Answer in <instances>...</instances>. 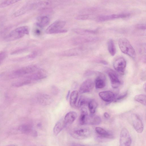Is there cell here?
<instances>
[{"label":"cell","instance_id":"cell-34","mask_svg":"<svg viewBox=\"0 0 146 146\" xmlns=\"http://www.w3.org/2000/svg\"><path fill=\"white\" fill-rule=\"evenodd\" d=\"M127 94V92H125L124 93L122 94L118 95H116L115 98L114 100V102H116L119 101L125 98Z\"/></svg>","mask_w":146,"mask_h":146},{"label":"cell","instance_id":"cell-12","mask_svg":"<svg viewBox=\"0 0 146 146\" xmlns=\"http://www.w3.org/2000/svg\"><path fill=\"white\" fill-rule=\"evenodd\" d=\"M99 95L103 100L108 103L114 101L116 96L113 92L110 91L101 92Z\"/></svg>","mask_w":146,"mask_h":146},{"label":"cell","instance_id":"cell-17","mask_svg":"<svg viewBox=\"0 0 146 146\" xmlns=\"http://www.w3.org/2000/svg\"><path fill=\"white\" fill-rule=\"evenodd\" d=\"M95 130L100 137L107 139H112L113 137L112 135L102 127H96Z\"/></svg>","mask_w":146,"mask_h":146},{"label":"cell","instance_id":"cell-15","mask_svg":"<svg viewBox=\"0 0 146 146\" xmlns=\"http://www.w3.org/2000/svg\"><path fill=\"white\" fill-rule=\"evenodd\" d=\"M97 39L96 38L80 36L74 38L72 41L73 44L77 45L96 40Z\"/></svg>","mask_w":146,"mask_h":146},{"label":"cell","instance_id":"cell-23","mask_svg":"<svg viewBox=\"0 0 146 146\" xmlns=\"http://www.w3.org/2000/svg\"><path fill=\"white\" fill-rule=\"evenodd\" d=\"M73 31L76 34L81 35H87L94 34L97 32V30L84 29L81 28H75Z\"/></svg>","mask_w":146,"mask_h":146},{"label":"cell","instance_id":"cell-10","mask_svg":"<svg viewBox=\"0 0 146 146\" xmlns=\"http://www.w3.org/2000/svg\"><path fill=\"white\" fill-rule=\"evenodd\" d=\"M129 13L112 14L102 15L99 16L97 18L98 22H102L114 19L126 17L129 16Z\"/></svg>","mask_w":146,"mask_h":146},{"label":"cell","instance_id":"cell-26","mask_svg":"<svg viewBox=\"0 0 146 146\" xmlns=\"http://www.w3.org/2000/svg\"><path fill=\"white\" fill-rule=\"evenodd\" d=\"M31 81L25 76L21 80L12 83V85L14 87H19L29 84L31 83Z\"/></svg>","mask_w":146,"mask_h":146},{"label":"cell","instance_id":"cell-29","mask_svg":"<svg viewBox=\"0 0 146 146\" xmlns=\"http://www.w3.org/2000/svg\"><path fill=\"white\" fill-rule=\"evenodd\" d=\"M88 104L91 114H94L98 106L97 102L94 100H91L89 101Z\"/></svg>","mask_w":146,"mask_h":146},{"label":"cell","instance_id":"cell-13","mask_svg":"<svg viewBox=\"0 0 146 146\" xmlns=\"http://www.w3.org/2000/svg\"><path fill=\"white\" fill-rule=\"evenodd\" d=\"M108 75L110 80L111 86L114 88L118 87L121 82L116 73L112 70H110L108 72Z\"/></svg>","mask_w":146,"mask_h":146},{"label":"cell","instance_id":"cell-36","mask_svg":"<svg viewBox=\"0 0 146 146\" xmlns=\"http://www.w3.org/2000/svg\"><path fill=\"white\" fill-rule=\"evenodd\" d=\"M136 27L139 29L144 30L146 29V25L144 23L139 24L136 25Z\"/></svg>","mask_w":146,"mask_h":146},{"label":"cell","instance_id":"cell-9","mask_svg":"<svg viewBox=\"0 0 146 146\" xmlns=\"http://www.w3.org/2000/svg\"><path fill=\"white\" fill-rule=\"evenodd\" d=\"M48 74L45 70L38 69L36 71L26 76L31 81H37L46 78Z\"/></svg>","mask_w":146,"mask_h":146},{"label":"cell","instance_id":"cell-35","mask_svg":"<svg viewBox=\"0 0 146 146\" xmlns=\"http://www.w3.org/2000/svg\"><path fill=\"white\" fill-rule=\"evenodd\" d=\"M6 53L5 52H0V64L4 61L7 56Z\"/></svg>","mask_w":146,"mask_h":146},{"label":"cell","instance_id":"cell-41","mask_svg":"<svg viewBox=\"0 0 146 146\" xmlns=\"http://www.w3.org/2000/svg\"><path fill=\"white\" fill-rule=\"evenodd\" d=\"M77 146H85L79 145H78Z\"/></svg>","mask_w":146,"mask_h":146},{"label":"cell","instance_id":"cell-24","mask_svg":"<svg viewBox=\"0 0 146 146\" xmlns=\"http://www.w3.org/2000/svg\"><path fill=\"white\" fill-rule=\"evenodd\" d=\"M18 129L19 131L22 133L29 134L33 131V127L30 124H24L20 125Z\"/></svg>","mask_w":146,"mask_h":146},{"label":"cell","instance_id":"cell-8","mask_svg":"<svg viewBox=\"0 0 146 146\" xmlns=\"http://www.w3.org/2000/svg\"><path fill=\"white\" fill-rule=\"evenodd\" d=\"M126 65V61L125 59L122 57L117 58L113 63V67L115 70L122 74H123L124 73Z\"/></svg>","mask_w":146,"mask_h":146},{"label":"cell","instance_id":"cell-31","mask_svg":"<svg viewBox=\"0 0 146 146\" xmlns=\"http://www.w3.org/2000/svg\"><path fill=\"white\" fill-rule=\"evenodd\" d=\"M90 100L86 97L81 96L79 99L77 104V106L78 107H81L88 104Z\"/></svg>","mask_w":146,"mask_h":146},{"label":"cell","instance_id":"cell-5","mask_svg":"<svg viewBox=\"0 0 146 146\" xmlns=\"http://www.w3.org/2000/svg\"><path fill=\"white\" fill-rule=\"evenodd\" d=\"M131 142L128 131L125 128H123L120 134L119 146H131Z\"/></svg>","mask_w":146,"mask_h":146},{"label":"cell","instance_id":"cell-22","mask_svg":"<svg viewBox=\"0 0 146 146\" xmlns=\"http://www.w3.org/2000/svg\"><path fill=\"white\" fill-rule=\"evenodd\" d=\"M88 116L86 109L84 108H82L81 109L79 119V122L80 125H84L87 124Z\"/></svg>","mask_w":146,"mask_h":146},{"label":"cell","instance_id":"cell-20","mask_svg":"<svg viewBox=\"0 0 146 146\" xmlns=\"http://www.w3.org/2000/svg\"><path fill=\"white\" fill-rule=\"evenodd\" d=\"M66 125L64 121V119H61L58 121L54 126L53 131L54 134L58 135Z\"/></svg>","mask_w":146,"mask_h":146},{"label":"cell","instance_id":"cell-40","mask_svg":"<svg viewBox=\"0 0 146 146\" xmlns=\"http://www.w3.org/2000/svg\"><path fill=\"white\" fill-rule=\"evenodd\" d=\"M5 146H18L17 145H14V144H12V145H7Z\"/></svg>","mask_w":146,"mask_h":146},{"label":"cell","instance_id":"cell-14","mask_svg":"<svg viewBox=\"0 0 146 146\" xmlns=\"http://www.w3.org/2000/svg\"><path fill=\"white\" fill-rule=\"evenodd\" d=\"M38 102L42 105H48L53 101L52 97L46 94H41L39 95L37 98Z\"/></svg>","mask_w":146,"mask_h":146},{"label":"cell","instance_id":"cell-42","mask_svg":"<svg viewBox=\"0 0 146 146\" xmlns=\"http://www.w3.org/2000/svg\"></svg>","mask_w":146,"mask_h":146},{"label":"cell","instance_id":"cell-25","mask_svg":"<svg viewBox=\"0 0 146 146\" xmlns=\"http://www.w3.org/2000/svg\"><path fill=\"white\" fill-rule=\"evenodd\" d=\"M101 122V118L97 115H95L94 114L89 115L88 124L91 125H98L100 124Z\"/></svg>","mask_w":146,"mask_h":146},{"label":"cell","instance_id":"cell-3","mask_svg":"<svg viewBox=\"0 0 146 146\" xmlns=\"http://www.w3.org/2000/svg\"><path fill=\"white\" fill-rule=\"evenodd\" d=\"M28 27L27 26L19 27L11 32L6 37L5 39L8 41L14 40L21 38L25 35L29 34Z\"/></svg>","mask_w":146,"mask_h":146},{"label":"cell","instance_id":"cell-28","mask_svg":"<svg viewBox=\"0 0 146 146\" xmlns=\"http://www.w3.org/2000/svg\"><path fill=\"white\" fill-rule=\"evenodd\" d=\"M108 49L110 54L114 56L116 53V49L114 42L112 39H110L108 43Z\"/></svg>","mask_w":146,"mask_h":146},{"label":"cell","instance_id":"cell-30","mask_svg":"<svg viewBox=\"0 0 146 146\" xmlns=\"http://www.w3.org/2000/svg\"><path fill=\"white\" fill-rule=\"evenodd\" d=\"M135 100L144 106L146 105V96L144 94H138L136 95L134 98Z\"/></svg>","mask_w":146,"mask_h":146},{"label":"cell","instance_id":"cell-4","mask_svg":"<svg viewBox=\"0 0 146 146\" xmlns=\"http://www.w3.org/2000/svg\"><path fill=\"white\" fill-rule=\"evenodd\" d=\"M66 23V22L64 21L59 20L55 21L47 28L45 31V33L48 34L66 33L67 32V30L62 29Z\"/></svg>","mask_w":146,"mask_h":146},{"label":"cell","instance_id":"cell-21","mask_svg":"<svg viewBox=\"0 0 146 146\" xmlns=\"http://www.w3.org/2000/svg\"><path fill=\"white\" fill-rule=\"evenodd\" d=\"M50 19L47 16H42L39 17L37 20L36 25L40 28H43L48 24Z\"/></svg>","mask_w":146,"mask_h":146},{"label":"cell","instance_id":"cell-32","mask_svg":"<svg viewBox=\"0 0 146 146\" xmlns=\"http://www.w3.org/2000/svg\"><path fill=\"white\" fill-rule=\"evenodd\" d=\"M19 1L18 0L4 1L0 4V8L6 7L9 5L14 4Z\"/></svg>","mask_w":146,"mask_h":146},{"label":"cell","instance_id":"cell-33","mask_svg":"<svg viewBox=\"0 0 146 146\" xmlns=\"http://www.w3.org/2000/svg\"><path fill=\"white\" fill-rule=\"evenodd\" d=\"M90 16L87 14H82L78 16L76 19L78 20H86L90 18Z\"/></svg>","mask_w":146,"mask_h":146},{"label":"cell","instance_id":"cell-18","mask_svg":"<svg viewBox=\"0 0 146 146\" xmlns=\"http://www.w3.org/2000/svg\"><path fill=\"white\" fill-rule=\"evenodd\" d=\"M105 77L103 74H100L95 79V85L97 89L103 88L105 86Z\"/></svg>","mask_w":146,"mask_h":146},{"label":"cell","instance_id":"cell-6","mask_svg":"<svg viewBox=\"0 0 146 146\" xmlns=\"http://www.w3.org/2000/svg\"><path fill=\"white\" fill-rule=\"evenodd\" d=\"M129 119L134 129L139 133H141L143 130V125L140 117L135 114H132Z\"/></svg>","mask_w":146,"mask_h":146},{"label":"cell","instance_id":"cell-38","mask_svg":"<svg viewBox=\"0 0 146 146\" xmlns=\"http://www.w3.org/2000/svg\"><path fill=\"white\" fill-rule=\"evenodd\" d=\"M104 117L107 119L109 118L110 117L109 114L107 112H105L104 114Z\"/></svg>","mask_w":146,"mask_h":146},{"label":"cell","instance_id":"cell-19","mask_svg":"<svg viewBox=\"0 0 146 146\" xmlns=\"http://www.w3.org/2000/svg\"><path fill=\"white\" fill-rule=\"evenodd\" d=\"M82 49L80 48H76L69 49L61 52V55L64 56H70L79 54L81 52Z\"/></svg>","mask_w":146,"mask_h":146},{"label":"cell","instance_id":"cell-37","mask_svg":"<svg viewBox=\"0 0 146 146\" xmlns=\"http://www.w3.org/2000/svg\"><path fill=\"white\" fill-rule=\"evenodd\" d=\"M51 91L52 93L54 94H57L59 92L58 89L56 86H52L51 88Z\"/></svg>","mask_w":146,"mask_h":146},{"label":"cell","instance_id":"cell-7","mask_svg":"<svg viewBox=\"0 0 146 146\" xmlns=\"http://www.w3.org/2000/svg\"><path fill=\"white\" fill-rule=\"evenodd\" d=\"M90 130L86 128H79L75 129L71 132L72 135L75 138L82 139L88 137L90 134Z\"/></svg>","mask_w":146,"mask_h":146},{"label":"cell","instance_id":"cell-39","mask_svg":"<svg viewBox=\"0 0 146 146\" xmlns=\"http://www.w3.org/2000/svg\"><path fill=\"white\" fill-rule=\"evenodd\" d=\"M70 91H69L68 92V93H67V96H66V99H68L69 96V95H70Z\"/></svg>","mask_w":146,"mask_h":146},{"label":"cell","instance_id":"cell-11","mask_svg":"<svg viewBox=\"0 0 146 146\" xmlns=\"http://www.w3.org/2000/svg\"><path fill=\"white\" fill-rule=\"evenodd\" d=\"M94 86V83L92 80H86L80 86L79 89V92L83 94L90 92L93 90Z\"/></svg>","mask_w":146,"mask_h":146},{"label":"cell","instance_id":"cell-2","mask_svg":"<svg viewBox=\"0 0 146 146\" xmlns=\"http://www.w3.org/2000/svg\"><path fill=\"white\" fill-rule=\"evenodd\" d=\"M118 44L121 51L133 58L136 57V53L129 41L126 38H121L119 40Z\"/></svg>","mask_w":146,"mask_h":146},{"label":"cell","instance_id":"cell-1","mask_svg":"<svg viewBox=\"0 0 146 146\" xmlns=\"http://www.w3.org/2000/svg\"><path fill=\"white\" fill-rule=\"evenodd\" d=\"M38 69V66L35 65L25 66L13 71L9 77L11 78L14 79L25 76L32 74Z\"/></svg>","mask_w":146,"mask_h":146},{"label":"cell","instance_id":"cell-16","mask_svg":"<svg viewBox=\"0 0 146 146\" xmlns=\"http://www.w3.org/2000/svg\"><path fill=\"white\" fill-rule=\"evenodd\" d=\"M77 116V113L75 111H70L68 113L64 118L66 126L72 124L76 119Z\"/></svg>","mask_w":146,"mask_h":146},{"label":"cell","instance_id":"cell-27","mask_svg":"<svg viewBox=\"0 0 146 146\" xmlns=\"http://www.w3.org/2000/svg\"><path fill=\"white\" fill-rule=\"evenodd\" d=\"M78 92L76 90L73 91L70 96V106L74 107L76 106L78 96Z\"/></svg>","mask_w":146,"mask_h":146}]
</instances>
